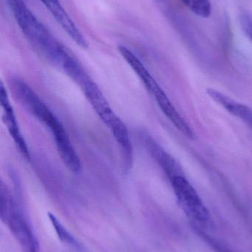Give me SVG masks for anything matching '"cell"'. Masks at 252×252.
<instances>
[{
  "label": "cell",
  "mask_w": 252,
  "mask_h": 252,
  "mask_svg": "<svg viewBox=\"0 0 252 252\" xmlns=\"http://www.w3.org/2000/svg\"><path fill=\"white\" fill-rule=\"evenodd\" d=\"M10 88L21 104L50 130L59 156L67 168L72 173H79L81 160L60 120L25 81L18 78L12 80Z\"/></svg>",
  "instance_id": "6da1fadb"
},
{
  "label": "cell",
  "mask_w": 252,
  "mask_h": 252,
  "mask_svg": "<svg viewBox=\"0 0 252 252\" xmlns=\"http://www.w3.org/2000/svg\"><path fill=\"white\" fill-rule=\"evenodd\" d=\"M27 41L52 64L60 68L70 52L29 8L25 0H6Z\"/></svg>",
  "instance_id": "7a4b0ae2"
},
{
  "label": "cell",
  "mask_w": 252,
  "mask_h": 252,
  "mask_svg": "<svg viewBox=\"0 0 252 252\" xmlns=\"http://www.w3.org/2000/svg\"><path fill=\"white\" fill-rule=\"evenodd\" d=\"M118 51L139 77L148 93L154 97L161 112L170 120V122L183 135L190 139H194L195 133L193 130L176 110L165 92L160 87L140 59L125 46H118Z\"/></svg>",
  "instance_id": "3957f363"
},
{
  "label": "cell",
  "mask_w": 252,
  "mask_h": 252,
  "mask_svg": "<svg viewBox=\"0 0 252 252\" xmlns=\"http://www.w3.org/2000/svg\"><path fill=\"white\" fill-rule=\"evenodd\" d=\"M1 219L22 252H40L38 239L28 219L4 184L1 185Z\"/></svg>",
  "instance_id": "277c9868"
},
{
  "label": "cell",
  "mask_w": 252,
  "mask_h": 252,
  "mask_svg": "<svg viewBox=\"0 0 252 252\" xmlns=\"http://www.w3.org/2000/svg\"><path fill=\"white\" fill-rule=\"evenodd\" d=\"M170 182L183 213L194 223L205 226L211 223V216L199 194L184 174L170 178ZM197 226V225H195Z\"/></svg>",
  "instance_id": "5b68a950"
},
{
  "label": "cell",
  "mask_w": 252,
  "mask_h": 252,
  "mask_svg": "<svg viewBox=\"0 0 252 252\" xmlns=\"http://www.w3.org/2000/svg\"><path fill=\"white\" fill-rule=\"evenodd\" d=\"M87 75L77 83V85L81 89L87 101L102 122L108 126L111 133L121 130L125 124L112 110L99 86L88 74Z\"/></svg>",
  "instance_id": "8992f818"
},
{
  "label": "cell",
  "mask_w": 252,
  "mask_h": 252,
  "mask_svg": "<svg viewBox=\"0 0 252 252\" xmlns=\"http://www.w3.org/2000/svg\"><path fill=\"white\" fill-rule=\"evenodd\" d=\"M0 103H1V114H2L1 118H2L3 123L7 127V130L13 139L15 145L17 148H19V152L27 160H29L31 158L29 149L18 124L14 110L9 99L8 93L2 82H1V87H0Z\"/></svg>",
  "instance_id": "52a82bcc"
},
{
  "label": "cell",
  "mask_w": 252,
  "mask_h": 252,
  "mask_svg": "<svg viewBox=\"0 0 252 252\" xmlns=\"http://www.w3.org/2000/svg\"><path fill=\"white\" fill-rule=\"evenodd\" d=\"M141 139L151 157L162 169L168 179L184 174L179 163L164 149L152 136L146 133H142Z\"/></svg>",
  "instance_id": "ba28073f"
},
{
  "label": "cell",
  "mask_w": 252,
  "mask_h": 252,
  "mask_svg": "<svg viewBox=\"0 0 252 252\" xmlns=\"http://www.w3.org/2000/svg\"><path fill=\"white\" fill-rule=\"evenodd\" d=\"M207 93L212 100L224 108L227 112L237 118H241L247 123L252 122V111L245 105L213 88L207 90Z\"/></svg>",
  "instance_id": "9c48e42d"
},
{
  "label": "cell",
  "mask_w": 252,
  "mask_h": 252,
  "mask_svg": "<svg viewBox=\"0 0 252 252\" xmlns=\"http://www.w3.org/2000/svg\"><path fill=\"white\" fill-rule=\"evenodd\" d=\"M47 216H48L49 220H50L53 227L54 228L55 232L61 242L64 243L70 247H73V248H80L78 241L72 236V234L65 227L58 218L51 213H48Z\"/></svg>",
  "instance_id": "30bf717a"
},
{
  "label": "cell",
  "mask_w": 252,
  "mask_h": 252,
  "mask_svg": "<svg viewBox=\"0 0 252 252\" xmlns=\"http://www.w3.org/2000/svg\"><path fill=\"white\" fill-rule=\"evenodd\" d=\"M192 13L201 18H209L213 8L210 0H180Z\"/></svg>",
  "instance_id": "8fae6325"
},
{
  "label": "cell",
  "mask_w": 252,
  "mask_h": 252,
  "mask_svg": "<svg viewBox=\"0 0 252 252\" xmlns=\"http://www.w3.org/2000/svg\"><path fill=\"white\" fill-rule=\"evenodd\" d=\"M193 228L195 232H197V234H198L210 247H211V248L213 249L215 252H234L232 250L228 248L226 245H224L223 243L220 242V241H217L216 238H213V237L210 236L208 234L206 233L199 226H195V225H194Z\"/></svg>",
  "instance_id": "7c38bea8"
},
{
  "label": "cell",
  "mask_w": 252,
  "mask_h": 252,
  "mask_svg": "<svg viewBox=\"0 0 252 252\" xmlns=\"http://www.w3.org/2000/svg\"><path fill=\"white\" fill-rule=\"evenodd\" d=\"M239 22L242 31L252 41V13L248 10H241L239 14Z\"/></svg>",
  "instance_id": "4fadbf2b"
}]
</instances>
